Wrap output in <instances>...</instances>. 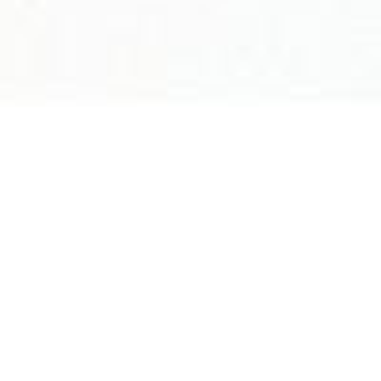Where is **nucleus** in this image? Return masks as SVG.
Masks as SVG:
<instances>
[]
</instances>
